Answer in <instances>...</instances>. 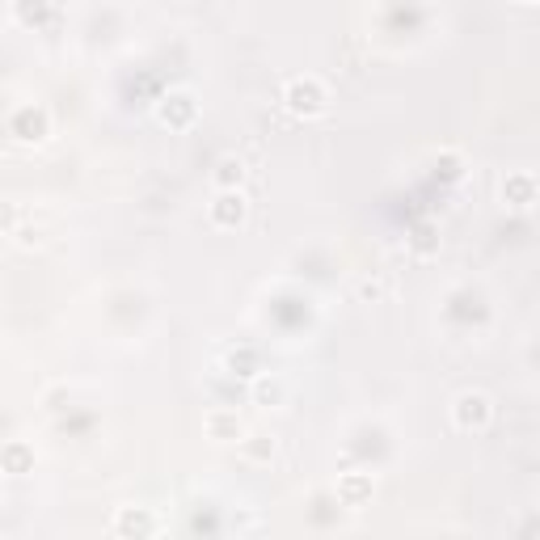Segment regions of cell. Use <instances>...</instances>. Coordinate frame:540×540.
<instances>
[{
    "label": "cell",
    "instance_id": "cell-1",
    "mask_svg": "<svg viewBox=\"0 0 540 540\" xmlns=\"http://www.w3.org/2000/svg\"><path fill=\"white\" fill-rule=\"evenodd\" d=\"M287 97H291V110H317V106H321V89H317L313 81H308V85H291Z\"/></svg>",
    "mask_w": 540,
    "mask_h": 540
},
{
    "label": "cell",
    "instance_id": "cell-2",
    "mask_svg": "<svg viewBox=\"0 0 540 540\" xmlns=\"http://www.w3.org/2000/svg\"><path fill=\"white\" fill-rule=\"evenodd\" d=\"M241 211H245V207H241V198H237V194H224V198H220V207H215V220H220V224H228L232 215L241 220Z\"/></svg>",
    "mask_w": 540,
    "mask_h": 540
}]
</instances>
